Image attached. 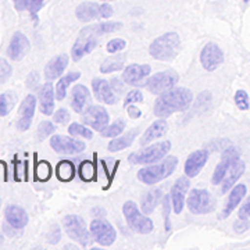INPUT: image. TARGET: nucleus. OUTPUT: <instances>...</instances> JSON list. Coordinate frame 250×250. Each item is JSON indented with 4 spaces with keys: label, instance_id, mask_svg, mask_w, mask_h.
Returning a JSON list of instances; mask_svg holds the SVG:
<instances>
[{
    "label": "nucleus",
    "instance_id": "nucleus-6",
    "mask_svg": "<svg viewBox=\"0 0 250 250\" xmlns=\"http://www.w3.org/2000/svg\"><path fill=\"white\" fill-rule=\"evenodd\" d=\"M123 214L125 223L129 229L141 235H149L154 229V224L149 218V215L145 214L142 210H139L138 205L134 200H126L123 206Z\"/></svg>",
    "mask_w": 250,
    "mask_h": 250
},
{
    "label": "nucleus",
    "instance_id": "nucleus-28",
    "mask_svg": "<svg viewBox=\"0 0 250 250\" xmlns=\"http://www.w3.org/2000/svg\"><path fill=\"white\" fill-rule=\"evenodd\" d=\"M4 218L14 229H22L28 224L27 211L17 205H9L4 208Z\"/></svg>",
    "mask_w": 250,
    "mask_h": 250
},
{
    "label": "nucleus",
    "instance_id": "nucleus-3",
    "mask_svg": "<svg viewBox=\"0 0 250 250\" xmlns=\"http://www.w3.org/2000/svg\"><path fill=\"white\" fill-rule=\"evenodd\" d=\"M178 157L177 156H166L159 163H154L150 166H146L138 171L136 177L145 185H156L161 181L167 179L174 174V171L178 167Z\"/></svg>",
    "mask_w": 250,
    "mask_h": 250
},
{
    "label": "nucleus",
    "instance_id": "nucleus-35",
    "mask_svg": "<svg viewBox=\"0 0 250 250\" xmlns=\"http://www.w3.org/2000/svg\"><path fill=\"white\" fill-rule=\"evenodd\" d=\"M125 126H126V123L123 118H118L114 123L108 124L104 129H102L100 135H102V138H107V139L108 138H117L124 132Z\"/></svg>",
    "mask_w": 250,
    "mask_h": 250
},
{
    "label": "nucleus",
    "instance_id": "nucleus-23",
    "mask_svg": "<svg viewBox=\"0 0 250 250\" xmlns=\"http://www.w3.org/2000/svg\"><path fill=\"white\" fill-rule=\"evenodd\" d=\"M38 103L42 114L45 116H53L54 110V99H56V89L53 85L47 81L42 86L38 88Z\"/></svg>",
    "mask_w": 250,
    "mask_h": 250
},
{
    "label": "nucleus",
    "instance_id": "nucleus-55",
    "mask_svg": "<svg viewBox=\"0 0 250 250\" xmlns=\"http://www.w3.org/2000/svg\"><path fill=\"white\" fill-rule=\"evenodd\" d=\"M92 215L96 218H104L106 217V210L104 208H102V207H93L92 208Z\"/></svg>",
    "mask_w": 250,
    "mask_h": 250
},
{
    "label": "nucleus",
    "instance_id": "nucleus-34",
    "mask_svg": "<svg viewBox=\"0 0 250 250\" xmlns=\"http://www.w3.org/2000/svg\"><path fill=\"white\" fill-rule=\"evenodd\" d=\"M125 60H126V57L125 56H110L107 57L104 62L100 64V72L102 74H111V72H116V71H121V70H124L125 67Z\"/></svg>",
    "mask_w": 250,
    "mask_h": 250
},
{
    "label": "nucleus",
    "instance_id": "nucleus-51",
    "mask_svg": "<svg viewBox=\"0 0 250 250\" xmlns=\"http://www.w3.org/2000/svg\"><path fill=\"white\" fill-rule=\"evenodd\" d=\"M27 86L28 89L34 90L36 88H39V74L36 71H32L27 77Z\"/></svg>",
    "mask_w": 250,
    "mask_h": 250
},
{
    "label": "nucleus",
    "instance_id": "nucleus-26",
    "mask_svg": "<svg viewBox=\"0 0 250 250\" xmlns=\"http://www.w3.org/2000/svg\"><path fill=\"white\" fill-rule=\"evenodd\" d=\"M68 62H70V59L67 54H59L53 57L50 62H47L45 65V80L46 81H54L57 78H60L65 68L68 67Z\"/></svg>",
    "mask_w": 250,
    "mask_h": 250
},
{
    "label": "nucleus",
    "instance_id": "nucleus-12",
    "mask_svg": "<svg viewBox=\"0 0 250 250\" xmlns=\"http://www.w3.org/2000/svg\"><path fill=\"white\" fill-rule=\"evenodd\" d=\"M190 189V178L184 175L179 177L174 185L171 187L170 196H171V205H172V213L175 215L181 214L185 208L187 203V195L189 193Z\"/></svg>",
    "mask_w": 250,
    "mask_h": 250
},
{
    "label": "nucleus",
    "instance_id": "nucleus-19",
    "mask_svg": "<svg viewBox=\"0 0 250 250\" xmlns=\"http://www.w3.org/2000/svg\"><path fill=\"white\" fill-rule=\"evenodd\" d=\"M92 90L99 103H104L108 106H114L118 103L120 95H117L114 89L107 81L103 78H93L92 80Z\"/></svg>",
    "mask_w": 250,
    "mask_h": 250
},
{
    "label": "nucleus",
    "instance_id": "nucleus-52",
    "mask_svg": "<svg viewBox=\"0 0 250 250\" xmlns=\"http://www.w3.org/2000/svg\"><path fill=\"white\" fill-rule=\"evenodd\" d=\"M110 85H111V88L114 89V92H116L117 95H121V93H124L125 92V83L124 80L121 78H113V80L110 81Z\"/></svg>",
    "mask_w": 250,
    "mask_h": 250
},
{
    "label": "nucleus",
    "instance_id": "nucleus-46",
    "mask_svg": "<svg viewBox=\"0 0 250 250\" xmlns=\"http://www.w3.org/2000/svg\"><path fill=\"white\" fill-rule=\"evenodd\" d=\"M46 239L47 242L50 243V245H56V243H59L60 239H62V231H60V227L57 225V224H53L52 227H50V229H49V232L46 233Z\"/></svg>",
    "mask_w": 250,
    "mask_h": 250
},
{
    "label": "nucleus",
    "instance_id": "nucleus-7",
    "mask_svg": "<svg viewBox=\"0 0 250 250\" xmlns=\"http://www.w3.org/2000/svg\"><path fill=\"white\" fill-rule=\"evenodd\" d=\"M62 227L67 236L71 241L77 242L82 248H86L92 242V235H90L89 228L85 223V220L77 214H68L62 218Z\"/></svg>",
    "mask_w": 250,
    "mask_h": 250
},
{
    "label": "nucleus",
    "instance_id": "nucleus-32",
    "mask_svg": "<svg viewBox=\"0 0 250 250\" xmlns=\"http://www.w3.org/2000/svg\"><path fill=\"white\" fill-rule=\"evenodd\" d=\"M81 78V72L80 71H71L68 72V74H65L64 77L60 78V81L57 82V85H56V99L59 100V102H62L65 99L67 96V90L70 88V85L72 83H75V81H78Z\"/></svg>",
    "mask_w": 250,
    "mask_h": 250
},
{
    "label": "nucleus",
    "instance_id": "nucleus-22",
    "mask_svg": "<svg viewBox=\"0 0 250 250\" xmlns=\"http://www.w3.org/2000/svg\"><path fill=\"white\" fill-rule=\"evenodd\" d=\"M248 193V187L245 184H236L235 187L229 190V195H228V199H227V203L224 206L223 211L221 214L218 215L220 220H225L228 218L229 215L232 214L233 210L239 206V203H242V200L245 199Z\"/></svg>",
    "mask_w": 250,
    "mask_h": 250
},
{
    "label": "nucleus",
    "instance_id": "nucleus-54",
    "mask_svg": "<svg viewBox=\"0 0 250 250\" xmlns=\"http://www.w3.org/2000/svg\"><path fill=\"white\" fill-rule=\"evenodd\" d=\"M239 218H250V197L245 200V203L239 208Z\"/></svg>",
    "mask_w": 250,
    "mask_h": 250
},
{
    "label": "nucleus",
    "instance_id": "nucleus-20",
    "mask_svg": "<svg viewBox=\"0 0 250 250\" xmlns=\"http://www.w3.org/2000/svg\"><path fill=\"white\" fill-rule=\"evenodd\" d=\"M31 50V42L27 36L22 32L17 31L14 35L10 39L9 47H7V56L13 62H18L22 60Z\"/></svg>",
    "mask_w": 250,
    "mask_h": 250
},
{
    "label": "nucleus",
    "instance_id": "nucleus-18",
    "mask_svg": "<svg viewBox=\"0 0 250 250\" xmlns=\"http://www.w3.org/2000/svg\"><path fill=\"white\" fill-rule=\"evenodd\" d=\"M36 103H38V98L31 95V93L27 95L25 99L21 102L20 110H18V131L24 132V131L29 129V126L32 124V120H34V116H35Z\"/></svg>",
    "mask_w": 250,
    "mask_h": 250
},
{
    "label": "nucleus",
    "instance_id": "nucleus-36",
    "mask_svg": "<svg viewBox=\"0 0 250 250\" xmlns=\"http://www.w3.org/2000/svg\"><path fill=\"white\" fill-rule=\"evenodd\" d=\"M68 134L75 138H83L86 141L93 139V131L92 128H89L88 125H82L80 123H72L71 125H68Z\"/></svg>",
    "mask_w": 250,
    "mask_h": 250
},
{
    "label": "nucleus",
    "instance_id": "nucleus-56",
    "mask_svg": "<svg viewBox=\"0 0 250 250\" xmlns=\"http://www.w3.org/2000/svg\"><path fill=\"white\" fill-rule=\"evenodd\" d=\"M14 1V7L17 11H24L25 10V0H13Z\"/></svg>",
    "mask_w": 250,
    "mask_h": 250
},
{
    "label": "nucleus",
    "instance_id": "nucleus-24",
    "mask_svg": "<svg viewBox=\"0 0 250 250\" xmlns=\"http://www.w3.org/2000/svg\"><path fill=\"white\" fill-rule=\"evenodd\" d=\"M92 103V98H90L89 89L78 83L75 85L71 90V108L77 113V114H82L85 111V108L89 107Z\"/></svg>",
    "mask_w": 250,
    "mask_h": 250
},
{
    "label": "nucleus",
    "instance_id": "nucleus-39",
    "mask_svg": "<svg viewBox=\"0 0 250 250\" xmlns=\"http://www.w3.org/2000/svg\"><path fill=\"white\" fill-rule=\"evenodd\" d=\"M100 164H102V167H103V170H104V174H106V178H107V185H104V187H103V190H107V189H110V187H111V184H113L114 178H116L117 171H118V168H120L121 161L120 160L114 161V167H113L111 170H108L106 160H103V159H102V160H100Z\"/></svg>",
    "mask_w": 250,
    "mask_h": 250
},
{
    "label": "nucleus",
    "instance_id": "nucleus-27",
    "mask_svg": "<svg viewBox=\"0 0 250 250\" xmlns=\"http://www.w3.org/2000/svg\"><path fill=\"white\" fill-rule=\"evenodd\" d=\"M167 132H168V124H167L166 118H159V120H156L154 123H152V124L147 126V129L141 136L139 143H141V146L150 145L153 141H156V139H159L161 136H164Z\"/></svg>",
    "mask_w": 250,
    "mask_h": 250
},
{
    "label": "nucleus",
    "instance_id": "nucleus-17",
    "mask_svg": "<svg viewBox=\"0 0 250 250\" xmlns=\"http://www.w3.org/2000/svg\"><path fill=\"white\" fill-rule=\"evenodd\" d=\"M224 62V52L221 47L214 43L208 42L203 46L200 52V64L207 72L215 71Z\"/></svg>",
    "mask_w": 250,
    "mask_h": 250
},
{
    "label": "nucleus",
    "instance_id": "nucleus-58",
    "mask_svg": "<svg viewBox=\"0 0 250 250\" xmlns=\"http://www.w3.org/2000/svg\"><path fill=\"white\" fill-rule=\"evenodd\" d=\"M103 1H114V0H103Z\"/></svg>",
    "mask_w": 250,
    "mask_h": 250
},
{
    "label": "nucleus",
    "instance_id": "nucleus-14",
    "mask_svg": "<svg viewBox=\"0 0 250 250\" xmlns=\"http://www.w3.org/2000/svg\"><path fill=\"white\" fill-rule=\"evenodd\" d=\"M152 74V67L149 64H128L123 70V80L131 86H145V82Z\"/></svg>",
    "mask_w": 250,
    "mask_h": 250
},
{
    "label": "nucleus",
    "instance_id": "nucleus-59",
    "mask_svg": "<svg viewBox=\"0 0 250 250\" xmlns=\"http://www.w3.org/2000/svg\"><path fill=\"white\" fill-rule=\"evenodd\" d=\"M0 206H1V200H0Z\"/></svg>",
    "mask_w": 250,
    "mask_h": 250
},
{
    "label": "nucleus",
    "instance_id": "nucleus-13",
    "mask_svg": "<svg viewBox=\"0 0 250 250\" xmlns=\"http://www.w3.org/2000/svg\"><path fill=\"white\" fill-rule=\"evenodd\" d=\"M82 121L93 131L100 132L102 129H104L110 124V114L103 106L92 104L82 113Z\"/></svg>",
    "mask_w": 250,
    "mask_h": 250
},
{
    "label": "nucleus",
    "instance_id": "nucleus-37",
    "mask_svg": "<svg viewBox=\"0 0 250 250\" xmlns=\"http://www.w3.org/2000/svg\"><path fill=\"white\" fill-rule=\"evenodd\" d=\"M52 177V166L46 160L38 161L35 166V179L39 182H46Z\"/></svg>",
    "mask_w": 250,
    "mask_h": 250
},
{
    "label": "nucleus",
    "instance_id": "nucleus-47",
    "mask_svg": "<svg viewBox=\"0 0 250 250\" xmlns=\"http://www.w3.org/2000/svg\"><path fill=\"white\" fill-rule=\"evenodd\" d=\"M11 65L6 59H0V83H4L11 77Z\"/></svg>",
    "mask_w": 250,
    "mask_h": 250
},
{
    "label": "nucleus",
    "instance_id": "nucleus-42",
    "mask_svg": "<svg viewBox=\"0 0 250 250\" xmlns=\"http://www.w3.org/2000/svg\"><path fill=\"white\" fill-rule=\"evenodd\" d=\"M13 104H14V96L10 92L0 93V117L7 116Z\"/></svg>",
    "mask_w": 250,
    "mask_h": 250
},
{
    "label": "nucleus",
    "instance_id": "nucleus-38",
    "mask_svg": "<svg viewBox=\"0 0 250 250\" xmlns=\"http://www.w3.org/2000/svg\"><path fill=\"white\" fill-rule=\"evenodd\" d=\"M161 205H163V217H164V229H166V232H170L171 231L170 215H171V211H172V205H171L170 193L163 197V200H161Z\"/></svg>",
    "mask_w": 250,
    "mask_h": 250
},
{
    "label": "nucleus",
    "instance_id": "nucleus-10",
    "mask_svg": "<svg viewBox=\"0 0 250 250\" xmlns=\"http://www.w3.org/2000/svg\"><path fill=\"white\" fill-rule=\"evenodd\" d=\"M179 82V74L175 70H164L156 72L152 77H149L145 82V88L152 95H161L171 88H174Z\"/></svg>",
    "mask_w": 250,
    "mask_h": 250
},
{
    "label": "nucleus",
    "instance_id": "nucleus-16",
    "mask_svg": "<svg viewBox=\"0 0 250 250\" xmlns=\"http://www.w3.org/2000/svg\"><path fill=\"white\" fill-rule=\"evenodd\" d=\"M238 159H241V153H239V150H238L236 147L228 146V147L224 150L223 154H221V160L217 164L214 172H213V177H211V184H213L214 187L221 185V182H223V179L225 178V175H227V172L229 170V167H231Z\"/></svg>",
    "mask_w": 250,
    "mask_h": 250
},
{
    "label": "nucleus",
    "instance_id": "nucleus-49",
    "mask_svg": "<svg viewBox=\"0 0 250 250\" xmlns=\"http://www.w3.org/2000/svg\"><path fill=\"white\" fill-rule=\"evenodd\" d=\"M233 232L238 233V235H242L245 233L246 231L250 229V223L248 218H238L235 223H233Z\"/></svg>",
    "mask_w": 250,
    "mask_h": 250
},
{
    "label": "nucleus",
    "instance_id": "nucleus-9",
    "mask_svg": "<svg viewBox=\"0 0 250 250\" xmlns=\"http://www.w3.org/2000/svg\"><path fill=\"white\" fill-rule=\"evenodd\" d=\"M114 14V7L110 3L83 1L75 9V17L81 22H90L95 20H108Z\"/></svg>",
    "mask_w": 250,
    "mask_h": 250
},
{
    "label": "nucleus",
    "instance_id": "nucleus-21",
    "mask_svg": "<svg viewBox=\"0 0 250 250\" xmlns=\"http://www.w3.org/2000/svg\"><path fill=\"white\" fill-rule=\"evenodd\" d=\"M208 154L210 152L207 149H199L192 152L188 156L187 161L184 164V172L189 178H195L200 174V171L203 170L206 163L208 160Z\"/></svg>",
    "mask_w": 250,
    "mask_h": 250
},
{
    "label": "nucleus",
    "instance_id": "nucleus-40",
    "mask_svg": "<svg viewBox=\"0 0 250 250\" xmlns=\"http://www.w3.org/2000/svg\"><path fill=\"white\" fill-rule=\"evenodd\" d=\"M233 102H235L236 107L239 108L241 111H248L250 108V99L246 90H236V93L233 96Z\"/></svg>",
    "mask_w": 250,
    "mask_h": 250
},
{
    "label": "nucleus",
    "instance_id": "nucleus-30",
    "mask_svg": "<svg viewBox=\"0 0 250 250\" xmlns=\"http://www.w3.org/2000/svg\"><path fill=\"white\" fill-rule=\"evenodd\" d=\"M138 135H139V129L135 128V129H131V131H128L125 134H121L120 136H117V138H113V141L108 143L107 146L108 152L116 153L120 152V150L128 149L129 146H132V143L135 142V139H136Z\"/></svg>",
    "mask_w": 250,
    "mask_h": 250
},
{
    "label": "nucleus",
    "instance_id": "nucleus-50",
    "mask_svg": "<svg viewBox=\"0 0 250 250\" xmlns=\"http://www.w3.org/2000/svg\"><path fill=\"white\" fill-rule=\"evenodd\" d=\"M211 100H213V96H211V93L208 92V90H203L199 96H197V106L200 107H203V110L210 106V103H211Z\"/></svg>",
    "mask_w": 250,
    "mask_h": 250
},
{
    "label": "nucleus",
    "instance_id": "nucleus-5",
    "mask_svg": "<svg viewBox=\"0 0 250 250\" xmlns=\"http://www.w3.org/2000/svg\"><path fill=\"white\" fill-rule=\"evenodd\" d=\"M171 146L172 145L167 139L161 141V142L153 143V145H146V146H142L141 150L129 154L128 161L131 164H136V166H150V164L161 161L166 156H168Z\"/></svg>",
    "mask_w": 250,
    "mask_h": 250
},
{
    "label": "nucleus",
    "instance_id": "nucleus-43",
    "mask_svg": "<svg viewBox=\"0 0 250 250\" xmlns=\"http://www.w3.org/2000/svg\"><path fill=\"white\" fill-rule=\"evenodd\" d=\"M125 47H126V41L123 38H114L111 41H108L107 46H106V50L110 54H116L123 52Z\"/></svg>",
    "mask_w": 250,
    "mask_h": 250
},
{
    "label": "nucleus",
    "instance_id": "nucleus-1",
    "mask_svg": "<svg viewBox=\"0 0 250 250\" xmlns=\"http://www.w3.org/2000/svg\"><path fill=\"white\" fill-rule=\"evenodd\" d=\"M123 29V22L118 21H104L93 25H86L80 31L77 41L71 49V57L74 62H80L85 56L92 53L99 45V41L103 35L114 34Z\"/></svg>",
    "mask_w": 250,
    "mask_h": 250
},
{
    "label": "nucleus",
    "instance_id": "nucleus-45",
    "mask_svg": "<svg viewBox=\"0 0 250 250\" xmlns=\"http://www.w3.org/2000/svg\"><path fill=\"white\" fill-rule=\"evenodd\" d=\"M46 0H25V10L31 13V17L38 21V11L43 7Z\"/></svg>",
    "mask_w": 250,
    "mask_h": 250
},
{
    "label": "nucleus",
    "instance_id": "nucleus-41",
    "mask_svg": "<svg viewBox=\"0 0 250 250\" xmlns=\"http://www.w3.org/2000/svg\"><path fill=\"white\" fill-rule=\"evenodd\" d=\"M54 131H56V125H53L52 121H42L39 126H38V141L39 142H42V141H45L46 138H49L50 135L53 134Z\"/></svg>",
    "mask_w": 250,
    "mask_h": 250
},
{
    "label": "nucleus",
    "instance_id": "nucleus-53",
    "mask_svg": "<svg viewBox=\"0 0 250 250\" xmlns=\"http://www.w3.org/2000/svg\"><path fill=\"white\" fill-rule=\"evenodd\" d=\"M126 113H128V117L131 120H138V118L142 117V110L138 107V106H135V104H129L126 107Z\"/></svg>",
    "mask_w": 250,
    "mask_h": 250
},
{
    "label": "nucleus",
    "instance_id": "nucleus-8",
    "mask_svg": "<svg viewBox=\"0 0 250 250\" xmlns=\"http://www.w3.org/2000/svg\"><path fill=\"white\" fill-rule=\"evenodd\" d=\"M187 207L192 214L205 215L213 213L217 207V203L214 196L207 189L195 188L188 193Z\"/></svg>",
    "mask_w": 250,
    "mask_h": 250
},
{
    "label": "nucleus",
    "instance_id": "nucleus-44",
    "mask_svg": "<svg viewBox=\"0 0 250 250\" xmlns=\"http://www.w3.org/2000/svg\"><path fill=\"white\" fill-rule=\"evenodd\" d=\"M143 93L139 89H132L126 92L124 98V107L126 108L129 104H135V103H142L143 102Z\"/></svg>",
    "mask_w": 250,
    "mask_h": 250
},
{
    "label": "nucleus",
    "instance_id": "nucleus-2",
    "mask_svg": "<svg viewBox=\"0 0 250 250\" xmlns=\"http://www.w3.org/2000/svg\"><path fill=\"white\" fill-rule=\"evenodd\" d=\"M192 90L181 86H174L170 90L159 95L153 104V114L157 118H168L175 113L187 111L192 106Z\"/></svg>",
    "mask_w": 250,
    "mask_h": 250
},
{
    "label": "nucleus",
    "instance_id": "nucleus-29",
    "mask_svg": "<svg viewBox=\"0 0 250 250\" xmlns=\"http://www.w3.org/2000/svg\"><path fill=\"white\" fill-rule=\"evenodd\" d=\"M163 197H164V193L161 188H153V189L146 190V193L141 197V210L145 214H153V211L161 203Z\"/></svg>",
    "mask_w": 250,
    "mask_h": 250
},
{
    "label": "nucleus",
    "instance_id": "nucleus-15",
    "mask_svg": "<svg viewBox=\"0 0 250 250\" xmlns=\"http://www.w3.org/2000/svg\"><path fill=\"white\" fill-rule=\"evenodd\" d=\"M50 146L54 152L59 154H80L85 149L86 145L82 141H78L71 136H62V135H54L50 138Z\"/></svg>",
    "mask_w": 250,
    "mask_h": 250
},
{
    "label": "nucleus",
    "instance_id": "nucleus-33",
    "mask_svg": "<svg viewBox=\"0 0 250 250\" xmlns=\"http://www.w3.org/2000/svg\"><path fill=\"white\" fill-rule=\"evenodd\" d=\"M77 167L71 160H62L56 166V177L62 182H70L75 177Z\"/></svg>",
    "mask_w": 250,
    "mask_h": 250
},
{
    "label": "nucleus",
    "instance_id": "nucleus-11",
    "mask_svg": "<svg viewBox=\"0 0 250 250\" xmlns=\"http://www.w3.org/2000/svg\"><path fill=\"white\" fill-rule=\"evenodd\" d=\"M89 231L93 241L100 246H111L117 239L116 228L104 218H93Z\"/></svg>",
    "mask_w": 250,
    "mask_h": 250
},
{
    "label": "nucleus",
    "instance_id": "nucleus-57",
    "mask_svg": "<svg viewBox=\"0 0 250 250\" xmlns=\"http://www.w3.org/2000/svg\"><path fill=\"white\" fill-rule=\"evenodd\" d=\"M243 1H245V3H249L250 0H243Z\"/></svg>",
    "mask_w": 250,
    "mask_h": 250
},
{
    "label": "nucleus",
    "instance_id": "nucleus-4",
    "mask_svg": "<svg viewBox=\"0 0 250 250\" xmlns=\"http://www.w3.org/2000/svg\"><path fill=\"white\" fill-rule=\"evenodd\" d=\"M182 43L177 32H166L157 36L149 46V54L157 62H172L181 52Z\"/></svg>",
    "mask_w": 250,
    "mask_h": 250
},
{
    "label": "nucleus",
    "instance_id": "nucleus-25",
    "mask_svg": "<svg viewBox=\"0 0 250 250\" xmlns=\"http://www.w3.org/2000/svg\"><path fill=\"white\" fill-rule=\"evenodd\" d=\"M245 170H246L245 161L242 160V159H238V160L235 161L232 166L229 167V170L227 172L225 178L223 179V182H221V192H220V193H221V195L228 193V192L236 185V182L239 181V178H241L242 175L245 174Z\"/></svg>",
    "mask_w": 250,
    "mask_h": 250
},
{
    "label": "nucleus",
    "instance_id": "nucleus-31",
    "mask_svg": "<svg viewBox=\"0 0 250 250\" xmlns=\"http://www.w3.org/2000/svg\"><path fill=\"white\" fill-rule=\"evenodd\" d=\"M95 160H83L81 161L78 167V175L83 182H92L98 178V154L93 153Z\"/></svg>",
    "mask_w": 250,
    "mask_h": 250
},
{
    "label": "nucleus",
    "instance_id": "nucleus-48",
    "mask_svg": "<svg viewBox=\"0 0 250 250\" xmlns=\"http://www.w3.org/2000/svg\"><path fill=\"white\" fill-rule=\"evenodd\" d=\"M53 121L56 124L65 125L70 121V113L67 108H59L56 113H53Z\"/></svg>",
    "mask_w": 250,
    "mask_h": 250
}]
</instances>
